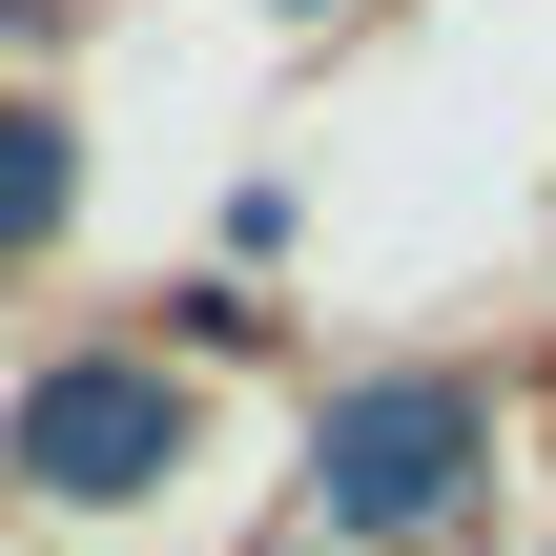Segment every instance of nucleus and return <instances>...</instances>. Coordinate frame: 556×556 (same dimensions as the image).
<instances>
[{
    "instance_id": "nucleus-1",
    "label": "nucleus",
    "mask_w": 556,
    "mask_h": 556,
    "mask_svg": "<svg viewBox=\"0 0 556 556\" xmlns=\"http://www.w3.org/2000/svg\"><path fill=\"white\" fill-rule=\"evenodd\" d=\"M475 454H495V392H475V371H351V392L309 413L330 536H454V516H475Z\"/></svg>"
},
{
    "instance_id": "nucleus-2",
    "label": "nucleus",
    "mask_w": 556,
    "mask_h": 556,
    "mask_svg": "<svg viewBox=\"0 0 556 556\" xmlns=\"http://www.w3.org/2000/svg\"><path fill=\"white\" fill-rule=\"evenodd\" d=\"M0 475H21V495H83V516L165 495V475H186V371H165V351H62V371L0 413Z\"/></svg>"
},
{
    "instance_id": "nucleus-3",
    "label": "nucleus",
    "mask_w": 556,
    "mask_h": 556,
    "mask_svg": "<svg viewBox=\"0 0 556 556\" xmlns=\"http://www.w3.org/2000/svg\"><path fill=\"white\" fill-rule=\"evenodd\" d=\"M62 186H83V165H62V124H41V103H0V268L62 227Z\"/></svg>"
}]
</instances>
